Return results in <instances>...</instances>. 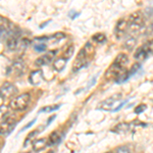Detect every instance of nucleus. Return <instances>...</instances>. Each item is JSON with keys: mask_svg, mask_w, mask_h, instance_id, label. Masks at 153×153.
<instances>
[{"mask_svg": "<svg viewBox=\"0 0 153 153\" xmlns=\"http://www.w3.org/2000/svg\"><path fill=\"white\" fill-rule=\"evenodd\" d=\"M30 101H31V95L29 93H23L10 101V108L16 111H22L28 107Z\"/></svg>", "mask_w": 153, "mask_h": 153, "instance_id": "obj_1", "label": "nucleus"}, {"mask_svg": "<svg viewBox=\"0 0 153 153\" xmlns=\"http://www.w3.org/2000/svg\"><path fill=\"white\" fill-rule=\"evenodd\" d=\"M128 25H129V29L132 33L139 32L143 28V25H144V16H143L142 12L141 11L133 12L129 18Z\"/></svg>", "mask_w": 153, "mask_h": 153, "instance_id": "obj_2", "label": "nucleus"}, {"mask_svg": "<svg viewBox=\"0 0 153 153\" xmlns=\"http://www.w3.org/2000/svg\"><path fill=\"white\" fill-rule=\"evenodd\" d=\"M18 92L19 90L16 86H14L13 84L9 82L3 83L0 87V97L4 98V99H10V98L16 97Z\"/></svg>", "mask_w": 153, "mask_h": 153, "instance_id": "obj_3", "label": "nucleus"}, {"mask_svg": "<svg viewBox=\"0 0 153 153\" xmlns=\"http://www.w3.org/2000/svg\"><path fill=\"white\" fill-rule=\"evenodd\" d=\"M26 70H27L26 63H25L23 60H18L9 66L7 74H8V75H11V76H21L25 71H26Z\"/></svg>", "mask_w": 153, "mask_h": 153, "instance_id": "obj_4", "label": "nucleus"}, {"mask_svg": "<svg viewBox=\"0 0 153 153\" xmlns=\"http://www.w3.org/2000/svg\"><path fill=\"white\" fill-rule=\"evenodd\" d=\"M16 118L13 117H7L0 123V135H6L10 133V131L16 126Z\"/></svg>", "mask_w": 153, "mask_h": 153, "instance_id": "obj_5", "label": "nucleus"}, {"mask_svg": "<svg viewBox=\"0 0 153 153\" xmlns=\"http://www.w3.org/2000/svg\"><path fill=\"white\" fill-rule=\"evenodd\" d=\"M56 53H57V50H51L49 52L45 53L44 55H42L41 57H39L37 60L35 61V65L37 66H45L48 65L51 61L55 58Z\"/></svg>", "mask_w": 153, "mask_h": 153, "instance_id": "obj_6", "label": "nucleus"}, {"mask_svg": "<svg viewBox=\"0 0 153 153\" xmlns=\"http://www.w3.org/2000/svg\"><path fill=\"white\" fill-rule=\"evenodd\" d=\"M126 71L125 68H122V66L120 65H114V63H112L111 66H110L109 68H108V71H106L105 74V79H107V80H111V79H114V80H117V79L122 75L123 73Z\"/></svg>", "mask_w": 153, "mask_h": 153, "instance_id": "obj_7", "label": "nucleus"}, {"mask_svg": "<svg viewBox=\"0 0 153 153\" xmlns=\"http://www.w3.org/2000/svg\"><path fill=\"white\" fill-rule=\"evenodd\" d=\"M128 28H129V25H128L127 19H120L117 23V26H115V28H114V34H115V36H117V39L122 38L126 34Z\"/></svg>", "mask_w": 153, "mask_h": 153, "instance_id": "obj_8", "label": "nucleus"}, {"mask_svg": "<svg viewBox=\"0 0 153 153\" xmlns=\"http://www.w3.org/2000/svg\"><path fill=\"white\" fill-rule=\"evenodd\" d=\"M86 58H87V55H86V53L84 52V50L82 49V50L80 51V53L78 54V56H76V61H75V63H74L73 71H78L79 70H81L82 68H84V66L87 65Z\"/></svg>", "mask_w": 153, "mask_h": 153, "instance_id": "obj_9", "label": "nucleus"}, {"mask_svg": "<svg viewBox=\"0 0 153 153\" xmlns=\"http://www.w3.org/2000/svg\"><path fill=\"white\" fill-rule=\"evenodd\" d=\"M123 97V95L120 94V93H117V94L110 96L109 98H107L105 101H103L102 103H101V107L103 108V109H109L110 107H112V105L114 104L117 101L120 100Z\"/></svg>", "mask_w": 153, "mask_h": 153, "instance_id": "obj_10", "label": "nucleus"}, {"mask_svg": "<svg viewBox=\"0 0 153 153\" xmlns=\"http://www.w3.org/2000/svg\"><path fill=\"white\" fill-rule=\"evenodd\" d=\"M42 80H43V73L40 70L32 71L29 76V81L32 85H39L42 82Z\"/></svg>", "mask_w": 153, "mask_h": 153, "instance_id": "obj_11", "label": "nucleus"}, {"mask_svg": "<svg viewBox=\"0 0 153 153\" xmlns=\"http://www.w3.org/2000/svg\"><path fill=\"white\" fill-rule=\"evenodd\" d=\"M16 33H12L10 35L8 36L7 38V41H6V46L7 48L9 49L10 51H13L18 48V45H19V38H18V35H16Z\"/></svg>", "mask_w": 153, "mask_h": 153, "instance_id": "obj_12", "label": "nucleus"}, {"mask_svg": "<svg viewBox=\"0 0 153 153\" xmlns=\"http://www.w3.org/2000/svg\"><path fill=\"white\" fill-rule=\"evenodd\" d=\"M47 145H48V139H46V138L37 139L32 143V147H33V150L35 152H39L41 150H43Z\"/></svg>", "mask_w": 153, "mask_h": 153, "instance_id": "obj_13", "label": "nucleus"}, {"mask_svg": "<svg viewBox=\"0 0 153 153\" xmlns=\"http://www.w3.org/2000/svg\"><path fill=\"white\" fill-rule=\"evenodd\" d=\"M128 62H129V57H128V55L126 53H120L117 57H115L114 61H113L114 65H120V66H122V68H125Z\"/></svg>", "mask_w": 153, "mask_h": 153, "instance_id": "obj_14", "label": "nucleus"}, {"mask_svg": "<svg viewBox=\"0 0 153 153\" xmlns=\"http://www.w3.org/2000/svg\"><path fill=\"white\" fill-rule=\"evenodd\" d=\"M148 56H149V54L147 53V51L145 50L143 46H141V47L138 49V50L136 51L135 54H134L135 59H137V60H139V61L145 60V59H147V58H148Z\"/></svg>", "mask_w": 153, "mask_h": 153, "instance_id": "obj_15", "label": "nucleus"}, {"mask_svg": "<svg viewBox=\"0 0 153 153\" xmlns=\"http://www.w3.org/2000/svg\"><path fill=\"white\" fill-rule=\"evenodd\" d=\"M66 65V60L63 57L56 58V60L53 62V68L56 71H61Z\"/></svg>", "mask_w": 153, "mask_h": 153, "instance_id": "obj_16", "label": "nucleus"}, {"mask_svg": "<svg viewBox=\"0 0 153 153\" xmlns=\"http://www.w3.org/2000/svg\"><path fill=\"white\" fill-rule=\"evenodd\" d=\"M136 45H137V40H136L135 38H133V37L128 38L124 43V47L129 51L133 50V49L136 47Z\"/></svg>", "mask_w": 153, "mask_h": 153, "instance_id": "obj_17", "label": "nucleus"}, {"mask_svg": "<svg viewBox=\"0 0 153 153\" xmlns=\"http://www.w3.org/2000/svg\"><path fill=\"white\" fill-rule=\"evenodd\" d=\"M74 52H75V46H74V45H70L68 48H66V50L65 51V53H63V58H65V60L68 61V59H71V57H73Z\"/></svg>", "mask_w": 153, "mask_h": 153, "instance_id": "obj_18", "label": "nucleus"}, {"mask_svg": "<svg viewBox=\"0 0 153 153\" xmlns=\"http://www.w3.org/2000/svg\"><path fill=\"white\" fill-rule=\"evenodd\" d=\"M92 40L96 42V43L102 44L106 41V36L103 33H98V34H95V35L92 37Z\"/></svg>", "mask_w": 153, "mask_h": 153, "instance_id": "obj_19", "label": "nucleus"}, {"mask_svg": "<svg viewBox=\"0 0 153 153\" xmlns=\"http://www.w3.org/2000/svg\"><path fill=\"white\" fill-rule=\"evenodd\" d=\"M131 78L130 76V74H129V71H125L124 73L122 74L118 78L115 80V83L117 84H122V83H125L126 81H128L129 79Z\"/></svg>", "mask_w": 153, "mask_h": 153, "instance_id": "obj_20", "label": "nucleus"}, {"mask_svg": "<svg viewBox=\"0 0 153 153\" xmlns=\"http://www.w3.org/2000/svg\"><path fill=\"white\" fill-rule=\"evenodd\" d=\"M58 139H59V136L57 134V132H53L48 138V145H53L55 143H57Z\"/></svg>", "mask_w": 153, "mask_h": 153, "instance_id": "obj_21", "label": "nucleus"}, {"mask_svg": "<svg viewBox=\"0 0 153 153\" xmlns=\"http://www.w3.org/2000/svg\"><path fill=\"white\" fill-rule=\"evenodd\" d=\"M129 128H130V126L128 124H120V125H117V127L114 128V130H113V131H115L117 133L126 132V131L129 130Z\"/></svg>", "mask_w": 153, "mask_h": 153, "instance_id": "obj_22", "label": "nucleus"}, {"mask_svg": "<svg viewBox=\"0 0 153 153\" xmlns=\"http://www.w3.org/2000/svg\"><path fill=\"white\" fill-rule=\"evenodd\" d=\"M144 47L145 50L147 51V53L149 54H153V40L151 41H148L147 43H145L144 45H142Z\"/></svg>", "mask_w": 153, "mask_h": 153, "instance_id": "obj_23", "label": "nucleus"}, {"mask_svg": "<svg viewBox=\"0 0 153 153\" xmlns=\"http://www.w3.org/2000/svg\"><path fill=\"white\" fill-rule=\"evenodd\" d=\"M7 113H8V107L5 105L0 106V120H4V117L7 115Z\"/></svg>", "mask_w": 153, "mask_h": 153, "instance_id": "obj_24", "label": "nucleus"}, {"mask_svg": "<svg viewBox=\"0 0 153 153\" xmlns=\"http://www.w3.org/2000/svg\"><path fill=\"white\" fill-rule=\"evenodd\" d=\"M46 48H47V46H46L45 43H39L34 45V49H35L37 52H43V51L46 50Z\"/></svg>", "mask_w": 153, "mask_h": 153, "instance_id": "obj_25", "label": "nucleus"}, {"mask_svg": "<svg viewBox=\"0 0 153 153\" xmlns=\"http://www.w3.org/2000/svg\"><path fill=\"white\" fill-rule=\"evenodd\" d=\"M29 44H30V41L28 40V39H23V40H21L19 42L18 46H19V49H21V50H24V49H26L27 47H28Z\"/></svg>", "mask_w": 153, "mask_h": 153, "instance_id": "obj_26", "label": "nucleus"}, {"mask_svg": "<svg viewBox=\"0 0 153 153\" xmlns=\"http://www.w3.org/2000/svg\"><path fill=\"white\" fill-rule=\"evenodd\" d=\"M141 68V65H140V63H135V65H133L132 68H131V71H129L130 74V76H132L133 75H135L136 73H137L138 71Z\"/></svg>", "mask_w": 153, "mask_h": 153, "instance_id": "obj_27", "label": "nucleus"}, {"mask_svg": "<svg viewBox=\"0 0 153 153\" xmlns=\"http://www.w3.org/2000/svg\"><path fill=\"white\" fill-rule=\"evenodd\" d=\"M114 153H131V151L127 146H120L115 149Z\"/></svg>", "mask_w": 153, "mask_h": 153, "instance_id": "obj_28", "label": "nucleus"}, {"mask_svg": "<svg viewBox=\"0 0 153 153\" xmlns=\"http://www.w3.org/2000/svg\"><path fill=\"white\" fill-rule=\"evenodd\" d=\"M60 105H53V106H46L44 107L43 109L40 110V112H46V111H52V110H55V109H58V107Z\"/></svg>", "mask_w": 153, "mask_h": 153, "instance_id": "obj_29", "label": "nucleus"}, {"mask_svg": "<svg viewBox=\"0 0 153 153\" xmlns=\"http://www.w3.org/2000/svg\"><path fill=\"white\" fill-rule=\"evenodd\" d=\"M146 108H147V105L141 104V105H139L137 108H136V109H135V112H136V113H142L145 109H146Z\"/></svg>", "mask_w": 153, "mask_h": 153, "instance_id": "obj_30", "label": "nucleus"}, {"mask_svg": "<svg viewBox=\"0 0 153 153\" xmlns=\"http://www.w3.org/2000/svg\"><path fill=\"white\" fill-rule=\"evenodd\" d=\"M127 102H128V99H126V100L124 101V102H123V103H120V104L118 105L117 108H114V109H112V111L117 112V111H118V110H120V109H122V108L124 107V106H125V104H126V103H127Z\"/></svg>", "mask_w": 153, "mask_h": 153, "instance_id": "obj_31", "label": "nucleus"}, {"mask_svg": "<svg viewBox=\"0 0 153 153\" xmlns=\"http://www.w3.org/2000/svg\"><path fill=\"white\" fill-rule=\"evenodd\" d=\"M146 13L148 16H153V4L150 6H148L146 8Z\"/></svg>", "mask_w": 153, "mask_h": 153, "instance_id": "obj_32", "label": "nucleus"}, {"mask_svg": "<svg viewBox=\"0 0 153 153\" xmlns=\"http://www.w3.org/2000/svg\"><path fill=\"white\" fill-rule=\"evenodd\" d=\"M146 33H148L147 35H150V34H153V22L151 24H150V26H149V28L147 29V32Z\"/></svg>", "mask_w": 153, "mask_h": 153, "instance_id": "obj_33", "label": "nucleus"}, {"mask_svg": "<svg viewBox=\"0 0 153 153\" xmlns=\"http://www.w3.org/2000/svg\"><path fill=\"white\" fill-rule=\"evenodd\" d=\"M35 122H36V120H34L33 122H30V123H29V125H27L26 127H25V128H23V129H22V131H21V132H23L24 130H26V129H28L29 127H31V126L33 125V124H34V123H35Z\"/></svg>", "mask_w": 153, "mask_h": 153, "instance_id": "obj_34", "label": "nucleus"}, {"mask_svg": "<svg viewBox=\"0 0 153 153\" xmlns=\"http://www.w3.org/2000/svg\"><path fill=\"white\" fill-rule=\"evenodd\" d=\"M106 153H112L111 151H109V152H106Z\"/></svg>", "mask_w": 153, "mask_h": 153, "instance_id": "obj_35", "label": "nucleus"}, {"mask_svg": "<svg viewBox=\"0 0 153 153\" xmlns=\"http://www.w3.org/2000/svg\"><path fill=\"white\" fill-rule=\"evenodd\" d=\"M23 153H24V152H23Z\"/></svg>", "mask_w": 153, "mask_h": 153, "instance_id": "obj_36", "label": "nucleus"}]
</instances>
